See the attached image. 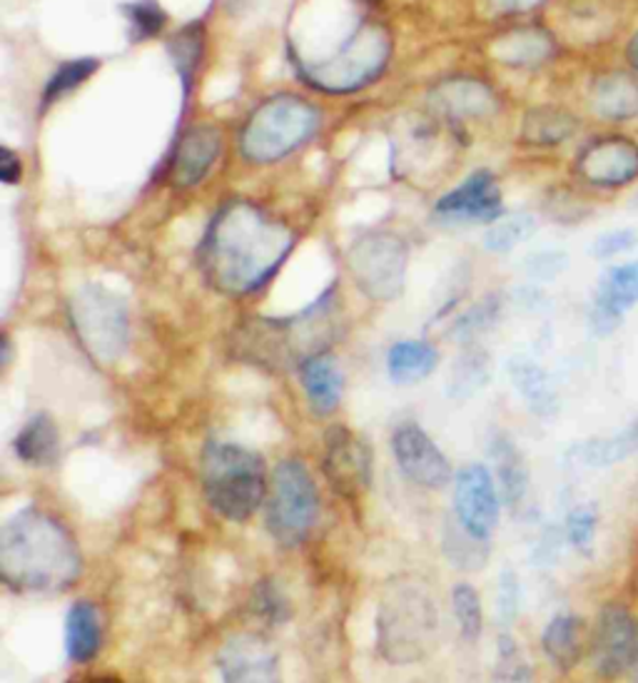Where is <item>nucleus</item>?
I'll return each mask as SVG.
<instances>
[{"label": "nucleus", "instance_id": "1", "mask_svg": "<svg viewBox=\"0 0 638 683\" xmlns=\"http://www.w3.org/2000/svg\"><path fill=\"white\" fill-rule=\"evenodd\" d=\"M289 247L293 235L283 222L248 202H238L212 222L200 257L215 287L230 295H248L275 275Z\"/></svg>", "mask_w": 638, "mask_h": 683}, {"label": "nucleus", "instance_id": "2", "mask_svg": "<svg viewBox=\"0 0 638 683\" xmlns=\"http://www.w3.org/2000/svg\"><path fill=\"white\" fill-rule=\"evenodd\" d=\"M82 572L78 544L63 524L37 507L15 511L0 531V574L21 592H63Z\"/></svg>", "mask_w": 638, "mask_h": 683}, {"label": "nucleus", "instance_id": "3", "mask_svg": "<svg viewBox=\"0 0 638 683\" xmlns=\"http://www.w3.org/2000/svg\"><path fill=\"white\" fill-rule=\"evenodd\" d=\"M439 614L425 584L402 582L387 586L377 609V649L389 663H415L437 643Z\"/></svg>", "mask_w": 638, "mask_h": 683}, {"label": "nucleus", "instance_id": "4", "mask_svg": "<svg viewBox=\"0 0 638 683\" xmlns=\"http://www.w3.org/2000/svg\"><path fill=\"white\" fill-rule=\"evenodd\" d=\"M210 507L230 521H248L267 499V470L257 452L240 444H210L200 462Z\"/></svg>", "mask_w": 638, "mask_h": 683}, {"label": "nucleus", "instance_id": "5", "mask_svg": "<svg viewBox=\"0 0 638 683\" xmlns=\"http://www.w3.org/2000/svg\"><path fill=\"white\" fill-rule=\"evenodd\" d=\"M319 517V494L312 474L297 460H285L270 476L265 519L272 539L283 547L305 544Z\"/></svg>", "mask_w": 638, "mask_h": 683}, {"label": "nucleus", "instance_id": "6", "mask_svg": "<svg viewBox=\"0 0 638 683\" xmlns=\"http://www.w3.org/2000/svg\"><path fill=\"white\" fill-rule=\"evenodd\" d=\"M319 112L307 100L277 96L255 110L242 130V153L255 163H272L312 137Z\"/></svg>", "mask_w": 638, "mask_h": 683}, {"label": "nucleus", "instance_id": "7", "mask_svg": "<svg viewBox=\"0 0 638 683\" xmlns=\"http://www.w3.org/2000/svg\"><path fill=\"white\" fill-rule=\"evenodd\" d=\"M73 324L78 340L100 362H112L125 352L128 310L123 299L102 287L80 289L73 299Z\"/></svg>", "mask_w": 638, "mask_h": 683}, {"label": "nucleus", "instance_id": "8", "mask_svg": "<svg viewBox=\"0 0 638 683\" xmlns=\"http://www.w3.org/2000/svg\"><path fill=\"white\" fill-rule=\"evenodd\" d=\"M387 53L389 45L384 33L377 31V27H367L354 41L346 43L332 60L315 65L309 70V78L315 80V86L332 92L354 90L382 70Z\"/></svg>", "mask_w": 638, "mask_h": 683}, {"label": "nucleus", "instance_id": "9", "mask_svg": "<svg viewBox=\"0 0 638 683\" xmlns=\"http://www.w3.org/2000/svg\"><path fill=\"white\" fill-rule=\"evenodd\" d=\"M352 273L364 293L377 299H392L405 285L407 250L392 235H370L352 247Z\"/></svg>", "mask_w": 638, "mask_h": 683}, {"label": "nucleus", "instance_id": "10", "mask_svg": "<svg viewBox=\"0 0 638 683\" xmlns=\"http://www.w3.org/2000/svg\"><path fill=\"white\" fill-rule=\"evenodd\" d=\"M324 474L346 502H360L372 486V449L350 427L334 425L324 437Z\"/></svg>", "mask_w": 638, "mask_h": 683}, {"label": "nucleus", "instance_id": "11", "mask_svg": "<svg viewBox=\"0 0 638 683\" xmlns=\"http://www.w3.org/2000/svg\"><path fill=\"white\" fill-rule=\"evenodd\" d=\"M392 452L402 474L427 489H444L454 480L447 454L419 425H399L392 434Z\"/></svg>", "mask_w": 638, "mask_h": 683}, {"label": "nucleus", "instance_id": "12", "mask_svg": "<svg viewBox=\"0 0 638 683\" xmlns=\"http://www.w3.org/2000/svg\"><path fill=\"white\" fill-rule=\"evenodd\" d=\"M457 521L476 539H490L499 521V497L486 466L469 464L454 476Z\"/></svg>", "mask_w": 638, "mask_h": 683}, {"label": "nucleus", "instance_id": "13", "mask_svg": "<svg viewBox=\"0 0 638 683\" xmlns=\"http://www.w3.org/2000/svg\"><path fill=\"white\" fill-rule=\"evenodd\" d=\"M222 683H283L275 649L255 634H238L218 653Z\"/></svg>", "mask_w": 638, "mask_h": 683}, {"label": "nucleus", "instance_id": "14", "mask_svg": "<svg viewBox=\"0 0 638 683\" xmlns=\"http://www.w3.org/2000/svg\"><path fill=\"white\" fill-rule=\"evenodd\" d=\"M638 629L634 616L622 606H606L598 616L594 636V667L604 679H616L628 671L636 653Z\"/></svg>", "mask_w": 638, "mask_h": 683}, {"label": "nucleus", "instance_id": "15", "mask_svg": "<svg viewBox=\"0 0 638 683\" xmlns=\"http://www.w3.org/2000/svg\"><path fill=\"white\" fill-rule=\"evenodd\" d=\"M638 302V262L612 267L598 283V293L591 310V327L596 334L614 332L626 310Z\"/></svg>", "mask_w": 638, "mask_h": 683}, {"label": "nucleus", "instance_id": "16", "mask_svg": "<svg viewBox=\"0 0 638 683\" xmlns=\"http://www.w3.org/2000/svg\"><path fill=\"white\" fill-rule=\"evenodd\" d=\"M437 212L442 218L462 222L502 220V195L496 190L492 173H474L462 187H457L437 202Z\"/></svg>", "mask_w": 638, "mask_h": 683}, {"label": "nucleus", "instance_id": "17", "mask_svg": "<svg viewBox=\"0 0 638 683\" xmlns=\"http://www.w3.org/2000/svg\"><path fill=\"white\" fill-rule=\"evenodd\" d=\"M299 377H302L305 395L309 405H312L315 415L327 417L340 407L344 377L330 354H312V357H307L302 367H299Z\"/></svg>", "mask_w": 638, "mask_h": 683}, {"label": "nucleus", "instance_id": "18", "mask_svg": "<svg viewBox=\"0 0 638 683\" xmlns=\"http://www.w3.org/2000/svg\"><path fill=\"white\" fill-rule=\"evenodd\" d=\"M220 155V137L212 128H195L183 137L173 161V180L183 187L200 183Z\"/></svg>", "mask_w": 638, "mask_h": 683}, {"label": "nucleus", "instance_id": "19", "mask_svg": "<svg viewBox=\"0 0 638 683\" xmlns=\"http://www.w3.org/2000/svg\"><path fill=\"white\" fill-rule=\"evenodd\" d=\"M586 177L604 185H618L636 177L638 173V153L634 145L624 143V140H614V143L596 145L591 153H586L584 163Z\"/></svg>", "mask_w": 638, "mask_h": 683}, {"label": "nucleus", "instance_id": "20", "mask_svg": "<svg viewBox=\"0 0 638 683\" xmlns=\"http://www.w3.org/2000/svg\"><path fill=\"white\" fill-rule=\"evenodd\" d=\"M102 643L100 612L90 602L73 604L65 619V651L70 661L88 663L98 657Z\"/></svg>", "mask_w": 638, "mask_h": 683}, {"label": "nucleus", "instance_id": "21", "mask_svg": "<svg viewBox=\"0 0 638 683\" xmlns=\"http://www.w3.org/2000/svg\"><path fill=\"white\" fill-rule=\"evenodd\" d=\"M18 460L31 466H45L55 460L61 449V434L51 415H35L21 427L15 437Z\"/></svg>", "mask_w": 638, "mask_h": 683}, {"label": "nucleus", "instance_id": "22", "mask_svg": "<svg viewBox=\"0 0 638 683\" xmlns=\"http://www.w3.org/2000/svg\"><path fill=\"white\" fill-rule=\"evenodd\" d=\"M509 377L534 415L549 417L557 411V392L551 387L549 374L537 362L527 357H514L509 362Z\"/></svg>", "mask_w": 638, "mask_h": 683}, {"label": "nucleus", "instance_id": "23", "mask_svg": "<svg viewBox=\"0 0 638 683\" xmlns=\"http://www.w3.org/2000/svg\"><path fill=\"white\" fill-rule=\"evenodd\" d=\"M543 651L559 669H574L584 649V621L571 614L553 616L543 631Z\"/></svg>", "mask_w": 638, "mask_h": 683}, {"label": "nucleus", "instance_id": "24", "mask_svg": "<svg viewBox=\"0 0 638 683\" xmlns=\"http://www.w3.org/2000/svg\"><path fill=\"white\" fill-rule=\"evenodd\" d=\"M437 350L427 342H399L387 354V370L394 385H417L437 367Z\"/></svg>", "mask_w": 638, "mask_h": 683}, {"label": "nucleus", "instance_id": "25", "mask_svg": "<svg viewBox=\"0 0 638 683\" xmlns=\"http://www.w3.org/2000/svg\"><path fill=\"white\" fill-rule=\"evenodd\" d=\"M492 456L496 462V474H499L504 499L509 502V507H519L529 486V472L527 464H524L521 452L509 437L499 434L492 444Z\"/></svg>", "mask_w": 638, "mask_h": 683}, {"label": "nucleus", "instance_id": "26", "mask_svg": "<svg viewBox=\"0 0 638 683\" xmlns=\"http://www.w3.org/2000/svg\"><path fill=\"white\" fill-rule=\"evenodd\" d=\"M636 449H638V422L612 439H591L586 444H576L569 452V456L581 466L604 470V466H612L626 460V456L634 454Z\"/></svg>", "mask_w": 638, "mask_h": 683}, {"label": "nucleus", "instance_id": "27", "mask_svg": "<svg viewBox=\"0 0 638 683\" xmlns=\"http://www.w3.org/2000/svg\"><path fill=\"white\" fill-rule=\"evenodd\" d=\"M439 102L452 112V115H479L484 112V108L492 106L490 90L479 86V82H469V80H454L447 82V86L439 90Z\"/></svg>", "mask_w": 638, "mask_h": 683}, {"label": "nucleus", "instance_id": "28", "mask_svg": "<svg viewBox=\"0 0 638 683\" xmlns=\"http://www.w3.org/2000/svg\"><path fill=\"white\" fill-rule=\"evenodd\" d=\"M447 535H444V544H447V554L452 557L454 564H459L462 569H482V564L486 561V541L476 539L474 535L462 527V524H447Z\"/></svg>", "mask_w": 638, "mask_h": 683}, {"label": "nucleus", "instance_id": "29", "mask_svg": "<svg viewBox=\"0 0 638 683\" xmlns=\"http://www.w3.org/2000/svg\"><path fill=\"white\" fill-rule=\"evenodd\" d=\"M534 230H537V220H534V214L519 212V214H512V218L496 220L494 228L486 232L484 242H486V247L494 252H506V250H514L516 245H521L524 240H529Z\"/></svg>", "mask_w": 638, "mask_h": 683}, {"label": "nucleus", "instance_id": "30", "mask_svg": "<svg viewBox=\"0 0 638 683\" xmlns=\"http://www.w3.org/2000/svg\"><path fill=\"white\" fill-rule=\"evenodd\" d=\"M454 616L459 621V631H462L464 641L474 643L482 636V602L474 592L472 584H457L452 592Z\"/></svg>", "mask_w": 638, "mask_h": 683}, {"label": "nucleus", "instance_id": "31", "mask_svg": "<svg viewBox=\"0 0 638 683\" xmlns=\"http://www.w3.org/2000/svg\"><path fill=\"white\" fill-rule=\"evenodd\" d=\"M96 70H98V60H92V58H80V60H70V63L61 65V68L53 73L48 88H45V102L58 100L61 96H65V92L75 90Z\"/></svg>", "mask_w": 638, "mask_h": 683}, {"label": "nucleus", "instance_id": "32", "mask_svg": "<svg viewBox=\"0 0 638 683\" xmlns=\"http://www.w3.org/2000/svg\"><path fill=\"white\" fill-rule=\"evenodd\" d=\"M494 679L496 683H531V671L512 636H502L499 639Z\"/></svg>", "mask_w": 638, "mask_h": 683}, {"label": "nucleus", "instance_id": "33", "mask_svg": "<svg viewBox=\"0 0 638 683\" xmlns=\"http://www.w3.org/2000/svg\"><path fill=\"white\" fill-rule=\"evenodd\" d=\"M486 377H490V364H486L484 354H469L462 362H457L452 377V395L454 397L472 395V392L482 389Z\"/></svg>", "mask_w": 638, "mask_h": 683}, {"label": "nucleus", "instance_id": "34", "mask_svg": "<svg viewBox=\"0 0 638 683\" xmlns=\"http://www.w3.org/2000/svg\"><path fill=\"white\" fill-rule=\"evenodd\" d=\"M130 31L135 37H153L165 25V11L155 0H138V3L125 5Z\"/></svg>", "mask_w": 638, "mask_h": 683}, {"label": "nucleus", "instance_id": "35", "mask_svg": "<svg viewBox=\"0 0 638 683\" xmlns=\"http://www.w3.org/2000/svg\"><path fill=\"white\" fill-rule=\"evenodd\" d=\"M594 535H596V511H594V507H576L574 511L569 514L566 537L579 551L588 554L591 544H594Z\"/></svg>", "mask_w": 638, "mask_h": 683}, {"label": "nucleus", "instance_id": "36", "mask_svg": "<svg viewBox=\"0 0 638 683\" xmlns=\"http://www.w3.org/2000/svg\"><path fill=\"white\" fill-rule=\"evenodd\" d=\"M566 265H569V260L564 252H534V255L524 262L527 273L531 277H541V279L557 277Z\"/></svg>", "mask_w": 638, "mask_h": 683}, {"label": "nucleus", "instance_id": "37", "mask_svg": "<svg viewBox=\"0 0 638 683\" xmlns=\"http://www.w3.org/2000/svg\"><path fill=\"white\" fill-rule=\"evenodd\" d=\"M494 315H496V307H494V302H490V299H486V302H482V305H476L474 310H469L462 320L457 322V337L469 340V337L479 334L484 330V327L492 324Z\"/></svg>", "mask_w": 638, "mask_h": 683}, {"label": "nucleus", "instance_id": "38", "mask_svg": "<svg viewBox=\"0 0 638 683\" xmlns=\"http://www.w3.org/2000/svg\"><path fill=\"white\" fill-rule=\"evenodd\" d=\"M638 242V235L634 230H616V232H606V235L598 238L594 242V255L596 257H614L618 252H628L634 250Z\"/></svg>", "mask_w": 638, "mask_h": 683}, {"label": "nucleus", "instance_id": "39", "mask_svg": "<svg viewBox=\"0 0 638 683\" xmlns=\"http://www.w3.org/2000/svg\"><path fill=\"white\" fill-rule=\"evenodd\" d=\"M566 128H561V115H539L534 112L527 123V135L537 137V140H557L564 137Z\"/></svg>", "mask_w": 638, "mask_h": 683}, {"label": "nucleus", "instance_id": "40", "mask_svg": "<svg viewBox=\"0 0 638 683\" xmlns=\"http://www.w3.org/2000/svg\"><path fill=\"white\" fill-rule=\"evenodd\" d=\"M516 609H519V584H516V576L512 572H504L499 582V614L506 621H512Z\"/></svg>", "mask_w": 638, "mask_h": 683}, {"label": "nucleus", "instance_id": "41", "mask_svg": "<svg viewBox=\"0 0 638 683\" xmlns=\"http://www.w3.org/2000/svg\"><path fill=\"white\" fill-rule=\"evenodd\" d=\"M0 180L13 185L21 180V161H18L13 150L0 147Z\"/></svg>", "mask_w": 638, "mask_h": 683}, {"label": "nucleus", "instance_id": "42", "mask_svg": "<svg viewBox=\"0 0 638 683\" xmlns=\"http://www.w3.org/2000/svg\"><path fill=\"white\" fill-rule=\"evenodd\" d=\"M494 3L502 5V8H524V5L537 3V0H494Z\"/></svg>", "mask_w": 638, "mask_h": 683}, {"label": "nucleus", "instance_id": "43", "mask_svg": "<svg viewBox=\"0 0 638 683\" xmlns=\"http://www.w3.org/2000/svg\"><path fill=\"white\" fill-rule=\"evenodd\" d=\"M628 679H631V683H638V643H636V653H634L631 667H628Z\"/></svg>", "mask_w": 638, "mask_h": 683}, {"label": "nucleus", "instance_id": "44", "mask_svg": "<svg viewBox=\"0 0 638 683\" xmlns=\"http://www.w3.org/2000/svg\"><path fill=\"white\" fill-rule=\"evenodd\" d=\"M628 60H631L638 68V35L634 37L631 43H628Z\"/></svg>", "mask_w": 638, "mask_h": 683}, {"label": "nucleus", "instance_id": "45", "mask_svg": "<svg viewBox=\"0 0 638 683\" xmlns=\"http://www.w3.org/2000/svg\"><path fill=\"white\" fill-rule=\"evenodd\" d=\"M86 683H123V681L116 679V676H96V679H90Z\"/></svg>", "mask_w": 638, "mask_h": 683}]
</instances>
